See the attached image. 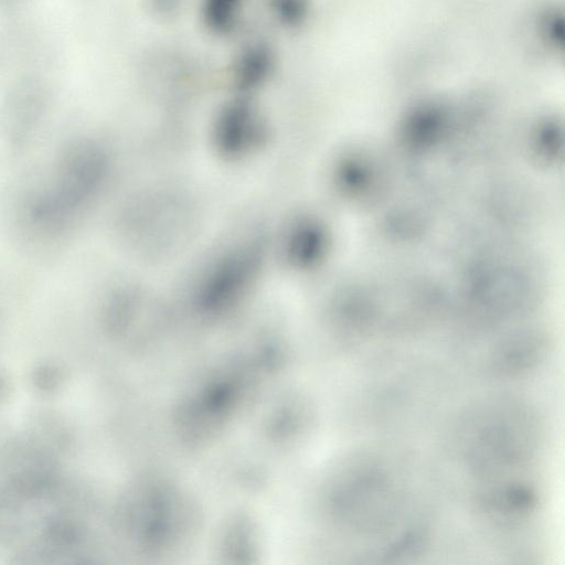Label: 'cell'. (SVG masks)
<instances>
[{"label":"cell","instance_id":"1","mask_svg":"<svg viewBox=\"0 0 565 565\" xmlns=\"http://www.w3.org/2000/svg\"><path fill=\"white\" fill-rule=\"evenodd\" d=\"M258 258L257 250L248 245L227 253L202 280L198 290L200 303L218 308L238 298L255 276Z\"/></svg>","mask_w":565,"mask_h":565},{"label":"cell","instance_id":"2","mask_svg":"<svg viewBox=\"0 0 565 565\" xmlns=\"http://www.w3.org/2000/svg\"><path fill=\"white\" fill-rule=\"evenodd\" d=\"M264 137L265 125L260 114L247 99L228 102L214 120V143L225 156H243L257 147Z\"/></svg>","mask_w":565,"mask_h":565},{"label":"cell","instance_id":"3","mask_svg":"<svg viewBox=\"0 0 565 565\" xmlns=\"http://www.w3.org/2000/svg\"><path fill=\"white\" fill-rule=\"evenodd\" d=\"M274 64V54L266 44L248 43L234 56L230 71L232 82L242 92L254 90L268 81Z\"/></svg>","mask_w":565,"mask_h":565},{"label":"cell","instance_id":"4","mask_svg":"<svg viewBox=\"0 0 565 565\" xmlns=\"http://www.w3.org/2000/svg\"><path fill=\"white\" fill-rule=\"evenodd\" d=\"M323 235L308 221L296 223L285 242L287 258L297 266H308L319 259L323 250Z\"/></svg>","mask_w":565,"mask_h":565},{"label":"cell","instance_id":"5","mask_svg":"<svg viewBox=\"0 0 565 565\" xmlns=\"http://www.w3.org/2000/svg\"><path fill=\"white\" fill-rule=\"evenodd\" d=\"M246 0H201L200 15L206 30L217 36L236 31L244 15Z\"/></svg>","mask_w":565,"mask_h":565},{"label":"cell","instance_id":"6","mask_svg":"<svg viewBox=\"0 0 565 565\" xmlns=\"http://www.w3.org/2000/svg\"><path fill=\"white\" fill-rule=\"evenodd\" d=\"M275 19L287 28H297L308 15L309 0H268Z\"/></svg>","mask_w":565,"mask_h":565},{"label":"cell","instance_id":"7","mask_svg":"<svg viewBox=\"0 0 565 565\" xmlns=\"http://www.w3.org/2000/svg\"><path fill=\"white\" fill-rule=\"evenodd\" d=\"M153 2L158 9L170 11L175 9L179 0H153Z\"/></svg>","mask_w":565,"mask_h":565}]
</instances>
